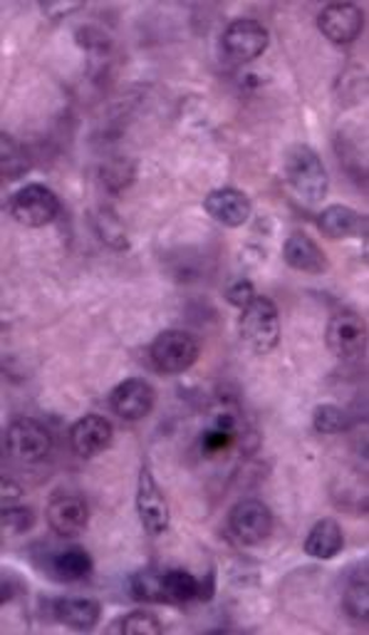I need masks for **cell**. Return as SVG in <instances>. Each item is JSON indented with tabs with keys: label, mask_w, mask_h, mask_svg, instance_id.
<instances>
[{
	"label": "cell",
	"mask_w": 369,
	"mask_h": 635,
	"mask_svg": "<svg viewBox=\"0 0 369 635\" xmlns=\"http://www.w3.org/2000/svg\"><path fill=\"white\" fill-rule=\"evenodd\" d=\"M285 182L293 189V194L305 204H321L330 192V174L323 164L321 154L307 144L287 147L283 157Z\"/></svg>",
	"instance_id": "1"
},
{
	"label": "cell",
	"mask_w": 369,
	"mask_h": 635,
	"mask_svg": "<svg viewBox=\"0 0 369 635\" xmlns=\"http://www.w3.org/2000/svg\"><path fill=\"white\" fill-rule=\"evenodd\" d=\"M238 337L253 355L273 353L281 343V315L265 295H256L251 303L241 308L238 318Z\"/></svg>",
	"instance_id": "2"
},
{
	"label": "cell",
	"mask_w": 369,
	"mask_h": 635,
	"mask_svg": "<svg viewBox=\"0 0 369 635\" xmlns=\"http://www.w3.org/2000/svg\"><path fill=\"white\" fill-rule=\"evenodd\" d=\"M149 363L162 375H182L194 367L202 355V343L188 331H164L159 333L149 345Z\"/></svg>",
	"instance_id": "3"
},
{
	"label": "cell",
	"mask_w": 369,
	"mask_h": 635,
	"mask_svg": "<svg viewBox=\"0 0 369 635\" xmlns=\"http://www.w3.org/2000/svg\"><path fill=\"white\" fill-rule=\"evenodd\" d=\"M3 450L20 464H40L53 452V434L33 417H18L6 427Z\"/></svg>",
	"instance_id": "4"
},
{
	"label": "cell",
	"mask_w": 369,
	"mask_h": 635,
	"mask_svg": "<svg viewBox=\"0 0 369 635\" xmlns=\"http://www.w3.org/2000/svg\"><path fill=\"white\" fill-rule=\"evenodd\" d=\"M8 214L20 226L43 228L53 224L59 214V198L45 184H25L8 198Z\"/></svg>",
	"instance_id": "5"
},
{
	"label": "cell",
	"mask_w": 369,
	"mask_h": 635,
	"mask_svg": "<svg viewBox=\"0 0 369 635\" xmlns=\"http://www.w3.org/2000/svg\"><path fill=\"white\" fill-rule=\"evenodd\" d=\"M271 33L256 18H236L226 25L221 35V53L234 65H246L261 57L268 47Z\"/></svg>",
	"instance_id": "6"
},
{
	"label": "cell",
	"mask_w": 369,
	"mask_h": 635,
	"mask_svg": "<svg viewBox=\"0 0 369 635\" xmlns=\"http://www.w3.org/2000/svg\"><path fill=\"white\" fill-rule=\"evenodd\" d=\"M228 534L241 546H258L273 534V512L261 499H241L228 512Z\"/></svg>",
	"instance_id": "7"
},
{
	"label": "cell",
	"mask_w": 369,
	"mask_h": 635,
	"mask_svg": "<svg viewBox=\"0 0 369 635\" xmlns=\"http://www.w3.org/2000/svg\"><path fill=\"white\" fill-rule=\"evenodd\" d=\"M325 343L340 360H357L367 353V323L360 313L340 311L330 318Z\"/></svg>",
	"instance_id": "8"
},
{
	"label": "cell",
	"mask_w": 369,
	"mask_h": 635,
	"mask_svg": "<svg viewBox=\"0 0 369 635\" xmlns=\"http://www.w3.org/2000/svg\"><path fill=\"white\" fill-rule=\"evenodd\" d=\"M47 526L53 529L59 539H75V536L83 534L89 524V506L77 492L59 489L53 494L47 509Z\"/></svg>",
	"instance_id": "9"
},
{
	"label": "cell",
	"mask_w": 369,
	"mask_h": 635,
	"mask_svg": "<svg viewBox=\"0 0 369 635\" xmlns=\"http://www.w3.org/2000/svg\"><path fill=\"white\" fill-rule=\"evenodd\" d=\"M137 514L139 519H142V526L149 536H162L169 531L172 516H169L166 496L159 489L154 474L146 464L139 470L137 480Z\"/></svg>",
	"instance_id": "10"
},
{
	"label": "cell",
	"mask_w": 369,
	"mask_h": 635,
	"mask_svg": "<svg viewBox=\"0 0 369 635\" xmlns=\"http://www.w3.org/2000/svg\"><path fill=\"white\" fill-rule=\"evenodd\" d=\"M317 28L335 45H352L365 28V13L355 3H327L317 13Z\"/></svg>",
	"instance_id": "11"
},
{
	"label": "cell",
	"mask_w": 369,
	"mask_h": 635,
	"mask_svg": "<svg viewBox=\"0 0 369 635\" xmlns=\"http://www.w3.org/2000/svg\"><path fill=\"white\" fill-rule=\"evenodd\" d=\"M156 402L154 387L149 385L142 377H127L119 383L112 392H109V407L117 417H122L124 422H139L152 412Z\"/></svg>",
	"instance_id": "12"
},
{
	"label": "cell",
	"mask_w": 369,
	"mask_h": 635,
	"mask_svg": "<svg viewBox=\"0 0 369 635\" xmlns=\"http://www.w3.org/2000/svg\"><path fill=\"white\" fill-rule=\"evenodd\" d=\"M115 427L102 415H85L69 427V446L83 460H93L112 444Z\"/></svg>",
	"instance_id": "13"
},
{
	"label": "cell",
	"mask_w": 369,
	"mask_h": 635,
	"mask_svg": "<svg viewBox=\"0 0 369 635\" xmlns=\"http://www.w3.org/2000/svg\"><path fill=\"white\" fill-rule=\"evenodd\" d=\"M43 611L45 618L65 625V628L87 633L95 631V625L99 623L102 605L93 599H53L43 603Z\"/></svg>",
	"instance_id": "14"
},
{
	"label": "cell",
	"mask_w": 369,
	"mask_h": 635,
	"mask_svg": "<svg viewBox=\"0 0 369 635\" xmlns=\"http://www.w3.org/2000/svg\"><path fill=\"white\" fill-rule=\"evenodd\" d=\"M204 208L216 224H221L226 228L246 226L248 218H251V198H248L241 189L234 186L214 189L211 194H206Z\"/></svg>",
	"instance_id": "15"
},
{
	"label": "cell",
	"mask_w": 369,
	"mask_h": 635,
	"mask_svg": "<svg viewBox=\"0 0 369 635\" xmlns=\"http://www.w3.org/2000/svg\"><path fill=\"white\" fill-rule=\"evenodd\" d=\"M45 571L50 579L59 583H79L93 575V556L83 546H65V549H47Z\"/></svg>",
	"instance_id": "16"
},
{
	"label": "cell",
	"mask_w": 369,
	"mask_h": 635,
	"mask_svg": "<svg viewBox=\"0 0 369 635\" xmlns=\"http://www.w3.org/2000/svg\"><path fill=\"white\" fill-rule=\"evenodd\" d=\"M283 258L285 263L295 268L301 273H311V276H321L327 271V256L321 246H317L311 236L305 232H293L285 238L283 246Z\"/></svg>",
	"instance_id": "17"
},
{
	"label": "cell",
	"mask_w": 369,
	"mask_h": 635,
	"mask_svg": "<svg viewBox=\"0 0 369 635\" xmlns=\"http://www.w3.org/2000/svg\"><path fill=\"white\" fill-rule=\"evenodd\" d=\"M317 228L333 241H343V238L352 236L367 238V216L345 204H333L317 216Z\"/></svg>",
	"instance_id": "18"
},
{
	"label": "cell",
	"mask_w": 369,
	"mask_h": 635,
	"mask_svg": "<svg viewBox=\"0 0 369 635\" xmlns=\"http://www.w3.org/2000/svg\"><path fill=\"white\" fill-rule=\"evenodd\" d=\"M345 549V531L335 519H321L307 531L303 551L315 561H330Z\"/></svg>",
	"instance_id": "19"
},
{
	"label": "cell",
	"mask_w": 369,
	"mask_h": 635,
	"mask_svg": "<svg viewBox=\"0 0 369 635\" xmlns=\"http://www.w3.org/2000/svg\"><path fill=\"white\" fill-rule=\"evenodd\" d=\"M162 593L164 603L186 605L198 601V595H202V581L186 569H169L162 573Z\"/></svg>",
	"instance_id": "20"
},
{
	"label": "cell",
	"mask_w": 369,
	"mask_h": 635,
	"mask_svg": "<svg viewBox=\"0 0 369 635\" xmlns=\"http://www.w3.org/2000/svg\"><path fill=\"white\" fill-rule=\"evenodd\" d=\"M109 633H122V635H162L164 625L149 611H132L117 618L109 625Z\"/></svg>",
	"instance_id": "21"
},
{
	"label": "cell",
	"mask_w": 369,
	"mask_h": 635,
	"mask_svg": "<svg viewBox=\"0 0 369 635\" xmlns=\"http://www.w3.org/2000/svg\"><path fill=\"white\" fill-rule=\"evenodd\" d=\"M162 573L164 571H159V569L137 571L132 579H129V591H132V599L144 601V603H164Z\"/></svg>",
	"instance_id": "22"
},
{
	"label": "cell",
	"mask_w": 369,
	"mask_h": 635,
	"mask_svg": "<svg viewBox=\"0 0 369 635\" xmlns=\"http://www.w3.org/2000/svg\"><path fill=\"white\" fill-rule=\"evenodd\" d=\"M367 593L369 589H367V566H365L362 573L357 575V579H352L350 585H347L345 599H343V609L357 623H367V611H369Z\"/></svg>",
	"instance_id": "23"
},
{
	"label": "cell",
	"mask_w": 369,
	"mask_h": 635,
	"mask_svg": "<svg viewBox=\"0 0 369 635\" xmlns=\"http://www.w3.org/2000/svg\"><path fill=\"white\" fill-rule=\"evenodd\" d=\"M313 427L321 434H340L350 430V415L337 405H321L313 412Z\"/></svg>",
	"instance_id": "24"
},
{
	"label": "cell",
	"mask_w": 369,
	"mask_h": 635,
	"mask_svg": "<svg viewBox=\"0 0 369 635\" xmlns=\"http://www.w3.org/2000/svg\"><path fill=\"white\" fill-rule=\"evenodd\" d=\"M0 149H3V179L10 182V179L23 176L30 169L23 147H20L8 132H3L0 134Z\"/></svg>",
	"instance_id": "25"
},
{
	"label": "cell",
	"mask_w": 369,
	"mask_h": 635,
	"mask_svg": "<svg viewBox=\"0 0 369 635\" xmlns=\"http://www.w3.org/2000/svg\"><path fill=\"white\" fill-rule=\"evenodd\" d=\"M234 442H236V427H234L231 420L216 422L211 430H206L204 437H202L204 454H208V456L231 450Z\"/></svg>",
	"instance_id": "26"
},
{
	"label": "cell",
	"mask_w": 369,
	"mask_h": 635,
	"mask_svg": "<svg viewBox=\"0 0 369 635\" xmlns=\"http://www.w3.org/2000/svg\"><path fill=\"white\" fill-rule=\"evenodd\" d=\"M3 531L10 536H20L33 529L35 514L30 506H18V504H6L3 506Z\"/></svg>",
	"instance_id": "27"
},
{
	"label": "cell",
	"mask_w": 369,
	"mask_h": 635,
	"mask_svg": "<svg viewBox=\"0 0 369 635\" xmlns=\"http://www.w3.org/2000/svg\"><path fill=\"white\" fill-rule=\"evenodd\" d=\"M258 293H256V286L248 281V278H238V281H234L231 286H228V291H226V298H228V303L236 305V308H243L253 301Z\"/></svg>",
	"instance_id": "28"
}]
</instances>
